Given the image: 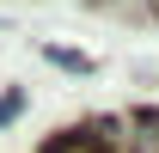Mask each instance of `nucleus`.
<instances>
[{
  "instance_id": "obj_1",
  "label": "nucleus",
  "mask_w": 159,
  "mask_h": 153,
  "mask_svg": "<svg viewBox=\"0 0 159 153\" xmlns=\"http://www.w3.org/2000/svg\"><path fill=\"white\" fill-rule=\"evenodd\" d=\"M122 129H129V141H135L141 153H159V104H135Z\"/></svg>"
},
{
  "instance_id": "obj_2",
  "label": "nucleus",
  "mask_w": 159,
  "mask_h": 153,
  "mask_svg": "<svg viewBox=\"0 0 159 153\" xmlns=\"http://www.w3.org/2000/svg\"><path fill=\"white\" fill-rule=\"evenodd\" d=\"M19 116H25V86H12V92H0V129L19 123Z\"/></svg>"
},
{
  "instance_id": "obj_3",
  "label": "nucleus",
  "mask_w": 159,
  "mask_h": 153,
  "mask_svg": "<svg viewBox=\"0 0 159 153\" xmlns=\"http://www.w3.org/2000/svg\"><path fill=\"white\" fill-rule=\"evenodd\" d=\"M43 55L55 61V67H67V74H92V61H86V55H74V49H43Z\"/></svg>"
}]
</instances>
